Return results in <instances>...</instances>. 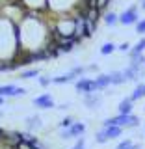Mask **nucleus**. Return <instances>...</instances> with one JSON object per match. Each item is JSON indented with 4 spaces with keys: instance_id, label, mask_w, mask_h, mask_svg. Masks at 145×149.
Segmentation results:
<instances>
[{
    "instance_id": "f257e3e1",
    "label": "nucleus",
    "mask_w": 145,
    "mask_h": 149,
    "mask_svg": "<svg viewBox=\"0 0 145 149\" xmlns=\"http://www.w3.org/2000/svg\"><path fill=\"white\" fill-rule=\"evenodd\" d=\"M84 134H86V125L82 123V121H74V123L71 125L69 129H62V132H60V138L62 140H78V138H82Z\"/></svg>"
},
{
    "instance_id": "f03ea898",
    "label": "nucleus",
    "mask_w": 145,
    "mask_h": 149,
    "mask_svg": "<svg viewBox=\"0 0 145 149\" xmlns=\"http://www.w3.org/2000/svg\"><path fill=\"white\" fill-rule=\"evenodd\" d=\"M74 90H76L78 93H82V95H86V93H97L99 88H97L95 78L82 77V78H78V80L74 82Z\"/></svg>"
},
{
    "instance_id": "7ed1b4c3",
    "label": "nucleus",
    "mask_w": 145,
    "mask_h": 149,
    "mask_svg": "<svg viewBox=\"0 0 145 149\" xmlns=\"http://www.w3.org/2000/svg\"><path fill=\"white\" fill-rule=\"evenodd\" d=\"M145 73V67L143 65H136V63H128V67L123 69V74L127 78V82H136L143 77Z\"/></svg>"
},
{
    "instance_id": "20e7f679",
    "label": "nucleus",
    "mask_w": 145,
    "mask_h": 149,
    "mask_svg": "<svg viewBox=\"0 0 145 149\" xmlns=\"http://www.w3.org/2000/svg\"><path fill=\"white\" fill-rule=\"evenodd\" d=\"M138 21H139V17H138V8H136V6L127 8V9H125V11L119 15V24H123V26L136 24Z\"/></svg>"
},
{
    "instance_id": "39448f33",
    "label": "nucleus",
    "mask_w": 145,
    "mask_h": 149,
    "mask_svg": "<svg viewBox=\"0 0 145 149\" xmlns=\"http://www.w3.org/2000/svg\"><path fill=\"white\" fill-rule=\"evenodd\" d=\"M26 95V90L21 86H15V84H4L0 86V97H24Z\"/></svg>"
},
{
    "instance_id": "423d86ee",
    "label": "nucleus",
    "mask_w": 145,
    "mask_h": 149,
    "mask_svg": "<svg viewBox=\"0 0 145 149\" xmlns=\"http://www.w3.org/2000/svg\"><path fill=\"white\" fill-rule=\"evenodd\" d=\"M32 102H34V106L37 110H50V108L56 106V102H54V99H52L50 93H41V95H37Z\"/></svg>"
},
{
    "instance_id": "0eeeda50",
    "label": "nucleus",
    "mask_w": 145,
    "mask_h": 149,
    "mask_svg": "<svg viewBox=\"0 0 145 149\" xmlns=\"http://www.w3.org/2000/svg\"><path fill=\"white\" fill-rule=\"evenodd\" d=\"M101 104H102L101 91H97V93H86V95H84V106H86V108L97 110V108H101Z\"/></svg>"
},
{
    "instance_id": "6e6552de",
    "label": "nucleus",
    "mask_w": 145,
    "mask_h": 149,
    "mask_svg": "<svg viewBox=\"0 0 145 149\" xmlns=\"http://www.w3.org/2000/svg\"><path fill=\"white\" fill-rule=\"evenodd\" d=\"M24 125H26V130L28 132H35V130L43 129V119H41V116H28V118L24 119Z\"/></svg>"
},
{
    "instance_id": "1a4fd4ad",
    "label": "nucleus",
    "mask_w": 145,
    "mask_h": 149,
    "mask_svg": "<svg viewBox=\"0 0 145 149\" xmlns=\"http://www.w3.org/2000/svg\"><path fill=\"white\" fill-rule=\"evenodd\" d=\"M95 82H97V88H99V91H106V90L112 86L110 74H104V73H99V74H97V77H95Z\"/></svg>"
},
{
    "instance_id": "9d476101",
    "label": "nucleus",
    "mask_w": 145,
    "mask_h": 149,
    "mask_svg": "<svg viewBox=\"0 0 145 149\" xmlns=\"http://www.w3.org/2000/svg\"><path fill=\"white\" fill-rule=\"evenodd\" d=\"M132 110H134V102L130 101V97L123 99L117 104V114H127V116H130V114H132Z\"/></svg>"
},
{
    "instance_id": "9b49d317",
    "label": "nucleus",
    "mask_w": 145,
    "mask_h": 149,
    "mask_svg": "<svg viewBox=\"0 0 145 149\" xmlns=\"http://www.w3.org/2000/svg\"><path fill=\"white\" fill-rule=\"evenodd\" d=\"M86 73H87V67H84V65H74L73 69H69V71H67V74L71 77L73 82H76L78 78H82Z\"/></svg>"
},
{
    "instance_id": "f8f14e48",
    "label": "nucleus",
    "mask_w": 145,
    "mask_h": 149,
    "mask_svg": "<svg viewBox=\"0 0 145 149\" xmlns=\"http://www.w3.org/2000/svg\"><path fill=\"white\" fill-rule=\"evenodd\" d=\"M102 21H104L106 26H115L119 22V15L114 11H106V13H102Z\"/></svg>"
},
{
    "instance_id": "ddd939ff",
    "label": "nucleus",
    "mask_w": 145,
    "mask_h": 149,
    "mask_svg": "<svg viewBox=\"0 0 145 149\" xmlns=\"http://www.w3.org/2000/svg\"><path fill=\"white\" fill-rule=\"evenodd\" d=\"M110 74V80H112V86H121V84L127 82V78H125L123 71H112L108 73Z\"/></svg>"
},
{
    "instance_id": "4468645a",
    "label": "nucleus",
    "mask_w": 145,
    "mask_h": 149,
    "mask_svg": "<svg viewBox=\"0 0 145 149\" xmlns=\"http://www.w3.org/2000/svg\"><path fill=\"white\" fill-rule=\"evenodd\" d=\"M143 97H145V84H138V86L132 90V93H130V101L136 102L139 99H143Z\"/></svg>"
},
{
    "instance_id": "2eb2a0df",
    "label": "nucleus",
    "mask_w": 145,
    "mask_h": 149,
    "mask_svg": "<svg viewBox=\"0 0 145 149\" xmlns=\"http://www.w3.org/2000/svg\"><path fill=\"white\" fill-rule=\"evenodd\" d=\"M123 127H108V129H104V132H106V136H108V140H117L119 136H123Z\"/></svg>"
},
{
    "instance_id": "dca6fc26",
    "label": "nucleus",
    "mask_w": 145,
    "mask_h": 149,
    "mask_svg": "<svg viewBox=\"0 0 145 149\" xmlns=\"http://www.w3.org/2000/svg\"><path fill=\"white\" fill-rule=\"evenodd\" d=\"M21 140H22V142H28V143H34V146H39V143H41L39 138H37L34 132H28V130H26V132H21Z\"/></svg>"
},
{
    "instance_id": "f3484780",
    "label": "nucleus",
    "mask_w": 145,
    "mask_h": 149,
    "mask_svg": "<svg viewBox=\"0 0 145 149\" xmlns=\"http://www.w3.org/2000/svg\"><path fill=\"white\" fill-rule=\"evenodd\" d=\"M115 49H117V45H114L112 41H106V43H102V47H101V54L102 56H110V54L115 52Z\"/></svg>"
},
{
    "instance_id": "a211bd4d",
    "label": "nucleus",
    "mask_w": 145,
    "mask_h": 149,
    "mask_svg": "<svg viewBox=\"0 0 145 149\" xmlns=\"http://www.w3.org/2000/svg\"><path fill=\"white\" fill-rule=\"evenodd\" d=\"M37 74H39V69L32 67V69H26V71H22L19 78H22V80H30V78H35Z\"/></svg>"
},
{
    "instance_id": "6ab92c4d",
    "label": "nucleus",
    "mask_w": 145,
    "mask_h": 149,
    "mask_svg": "<svg viewBox=\"0 0 145 149\" xmlns=\"http://www.w3.org/2000/svg\"><path fill=\"white\" fill-rule=\"evenodd\" d=\"M143 50H145V37H142V39H139L138 43L130 49L128 54H143Z\"/></svg>"
},
{
    "instance_id": "aec40b11",
    "label": "nucleus",
    "mask_w": 145,
    "mask_h": 149,
    "mask_svg": "<svg viewBox=\"0 0 145 149\" xmlns=\"http://www.w3.org/2000/svg\"><path fill=\"white\" fill-rule=\"evenodd\" d=\"M139 125H142V119H139V116H136V114H130V119H128L127 129H138Z\"/></svg>"
},
{
    "instance_id": "412c9836",
    "label": "nucleus",
    "mask_w": 145,
    "mask_h": 149,
    "mask_svg": "<svg viewBox=\"0 0 145 149\" xmlns=\"http://www.w3.org/2000/svg\"><path fill=\"white\" fill-rule=\"evenodd\" d=\"M110 4H112V0H97V9H99L101 13H106Z\"/></svg>"
},
{
    "instance_id": "4be33fe9",
    "label": "nucleus",
    "mask_w": 145,
    "mask_h": 149,
    "mask_svg": "<svg viewBox=\"0 0 145 149\" xmlns=\"http://www.w3.org/2000/svg\"><path fill=\"white\" fill-rule=\"evenodd\" d=\"M95 142H97V143H106V142H110L108 136H106V132H104V129H101L99 132L95 134Z\"/></svg>"
},
{
    "instance_id": "5701e85b",
    "label": "nucleus",
    "mask_w": 145,
    "mask_h": 149,
    "mask_svg": "<svg viewBox=\"0 0 145 149\" xmlns=\"http://www.w3.org/2000/svg\"><path fill=\"white\" fill-rule=\"evenodd\" d=\"M130 63L143 65V63H145V56H143V54H130Z\"/></svg>"
},
{
    "instance_id": "b1692460",
    "label": "nucleus",
    "mask_w": 145,
    "mask_h": 149,
    "mask_svg": "<svg viewBox=\"0 0 145 149\" xmlns=\"http://www.w3.org/2000/svg\"><path fill=\"white\" fill-rule=\"evenodd\" d=\"M134 26H136V34L138 36H145V19H139Z\"/></svg>"
},
{
    "instance_id": "393cba45",
    "label": "nucleus",
    "mask_w": 145,
    "mask_h": 149,
    "mask_svg": "<svg viewBox=\"0 0 145 149\" xmlns=\"http://www.w3.org/2000/svg\"><path fill=\"white\" fill-rule=\"evenodd\" d=\"M73 123H74V118H71V116H67V118H63L62 121H60V129H69Z\"/></svg>"
},
{
    "instance_id": "a878e982",
    "label": "nucleus",
    "mask_w": 145,
    "mask_h": 149,
    "mask_svg": "<svg viewBox=\"0 0 145 149\" xmlns=\"http://www.w3.org/2000/svg\"><path fill=\"white\" fill-rule=\"evenodd\" d=\"M132 146H134V142H132V140H121V142L117 143V147H115V149H132Z\"/></svg>"
},
{
    "instance_id": "bb28decb",
    "label": "nucleus",
    "mask_w": 145,
    "mask_h": 149,
    "mask_svg": "<svg viewBox=\"0 0 145 149\" xmlns=\"http://www.w3.org/2000/svg\"><path fill=\"white\" fill-rule=\"evenodd\" d=\"M52 84V78L50 77H39V86L41 88H49Z\"/></svg>"
},
{
    "instance_id": "cd10ccee",
    "label": "nucleus",
    "mask_w": 145,
    "mask_h": 149,
    "mask_svg": "<svg viewBox=\"0 0 145 149\" xmlns=\"http://www.w3.org/2000/svg\"><path fill=\"white\" fill-rule=\"evenodd\" d=\"M71 149H86V140H84V136H82V138H78V140H76V143H74Z\"/></svg>"
},
{
    "instance_id": "c85d7f7f",
    "label": "nucleus",
    "mask_w": 145,
    "mask_h": 149,
    "mask_svg": "<svg viewBox=\"0 0 145 149\" xmlns=\"http://www.w3.org/2000/svg\"><path fill=\"white\" fill-rule=\"evenodd\" d=\"M17 149H34V143H28V142H19L17 143Z\"/></svg>"
},
{
    "instance_id": "c756f323",
    "label": "nucleus",
    "mask_w": 145,
    "mask_h": 149,
    "mask_svg": "<svg viewBox=\"0 0 145 149\" xmlns=\"http://www.w3.org/2000/svg\"><path fill=\"white\" fill-rule=\"evenodd\" d=\"M117 49L121 50V52H130V49H132V47H130V43H127V41H125V43H121Z\"/></svg>"
},
{
    "instance_id": "7c9ffc66",
    "label": "nucleus",
    "mask_w": 145,
    "mask_h": 149,
    "mask_svg": "<svg viewBox=\"0 0 145 149\" xmlns=\"http://www.w3.org/2000/svg\"><path fill=\"white\" fill-rule=\"evenodd\" d=\"M87 71H91V73H99V65H87Z\"/></svg>"
},
{
    "instance_id": "2f4dec72",
    "label": "nucleus",
    "mask_w": 145,
    "mask_h": 149,
    "mask_svg": "<svg viewBox=\"0 0 145 149\" xmlns=\"http://www.w3.org/2000/svg\"><path fill=\"white\" fill-rule=\"evenodd\" d=\"M69 106H71V104H69V102H63V104H60V106H58V108H60V110H67V108H69Z\"/></svg>"
},
{
    "instance_id": "473e14b6",
    "label": "nucleus",
    "mask_w": 145,
    "mask_h": 149,
    "mask_svg": "<svg viewBox=\"0 0 145 149\" xmlns=\"http://www.w3.org/2000/svg\"><path fill=\"white\" fill-rule=\"evenodd\" d=\"M4 136H6V130L0 129V142H4Z\"/></svg>"
},
{
    "instance_id": "72a5a7b5",
    "label": "nucleus",
    "mask_w": 145,
    "mask_h": 149,
    "mask_svg": "<svg viewBox=\"0 0 145 149\" xmlns=\"http://www.w3.org/2000/svg\"><path fill=\"white\" fill-rule=\"evenodd\" d=\"M4 101H6V99H4V97H0V106H4Z\"/></svg>"
},
{
    "instance_id": "f704fd0d",
    "label": "nucleus",
    "mask_w": 145,
    "mask_h": 149,
    "mask_svg": "<svg viewBox=\"0 0 145 149\" xmlns=\"http://www.w3.org/2000/svg\"><path fill=\"white\" fill-rule=\"evenodd\" d=\"M139 4H142V8H143V11H145V0H142Z\"/></svg>"
},
{
    "instance_id": "c9c22d12",
    "label": "nucleus",
    "mask_w": 145,
    "mask_h": 149,
    "mask_svg": "<svg viewBox=\"0 0 145 149\" xmlns=\"http://www.w3.org/2000/svg\"><path fill=\"white\" fill-rule=\"evenodd\" d=\"M0 118H4V112L2 110H0Z\"/></svg>"
},
{
    "instance_id": "e433bc0d",
    "label": "nucleus",
    "mask_w": 145,
    "mask_h": 149,
    "mask_svg": "<svg viewBox=\"0 0 145 149\" xmlns=\"http://www.w3.org/2000/svg\"><path fill=\"white\" fill-rule=\"evenodd\" d=\"M143 67H145V63H143Z\"/></svg>"
}]
</instances>
